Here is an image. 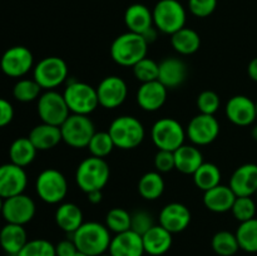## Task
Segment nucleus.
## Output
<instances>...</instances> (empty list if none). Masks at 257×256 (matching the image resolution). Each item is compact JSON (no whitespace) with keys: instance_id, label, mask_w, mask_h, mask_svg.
Segmentation results:
<instances>
[{"instance_id":"obj_18","label":"nucleus","mask_w":257,"mask_h":256,"mask_svg":"<svg viewBox=\"0 0 257 256\" xmlns=\"http://www.w3.org/2000/svg\"><path fill=\"white\" fill-rule=\"evenodd\" d=\"M191 218L192 215L187 206L180 202H171L161 210L160 225L171 233H178L190 226Z\"/></svg>"},{"instance_id":"obj_52","label":"nucleus","mask_w":257,"mask_h":256,"mask_svg":"<svg viewBox=\"0 0 257 256\" xmlns=\"http://www.w3.org/2000/svg\"><path fill=\"white\" fill-rule=\"evenodd\" d=\"M3 203H4V198L0 196V215H2V210H3Z\"/></svg>"},{"instance_id":"obj_24","label":"nucleus","mask_w":257,"mask_h":256,"mask_svg":"<svg viewBox=\"0 0 257 256\" xmlns=\"http://www.w3.org/2000/svg\"><path fill=\"white\" fill-rule=\"evenodd\" d=\"M236 197L230 186L218 185L203 193V205L206 208L216 213H225L231 211Z\"/></svg>"},{"instance_id":"obj_37","label":"nucleus","mask_w":257,"mask_h":256,"mask_svg":"<svg viewBox=\"0 0 257 256\" xmlns=\"http://www.w3.org/2000/svg\"><path fill=\"white\" fill-rule=\"evenodd\" d=\"M114 147V142L107 131V132H95L87 148L93 157L105 158L112 153Z\"/></svg>"},{"instance_id":"obj_40","label":"nucleus","mask_w":257,"mask_h":256,"mask_svg":"<svg viewBox=\"0 0 257 256\" xmlns=\"http://www.w3.org/2000/svg\"><path fill=\"white\" fill-rule=\"evenodd\" d=\"M18 256H57L55 245L45 238H34L25 243Z\"/></svg>"},{"instance_id":"obj_42","label":"nucleus","mask_w":257,"mask_h":256,"mask_svg":"<svg viewBox=\"0 0 257 256\" xmlns=\"http://www.w3.org/2000/svg\"><path fill=\"white\" fill-rule=\"evenodd\" d=\"M196 103H197V108L200 113L215 115V113L220 108L221 99L220 95L216 92H213V90H203V92L198 94L197 102Z\"/></svg>"},{"instance_id":"obj_16","label":"nucleus","mask_w":257,"mask_h":256,"mask_svg":"<svg viewBox=\"0 0 257 256\" xmlns=\"http://www.w3.org/2000/svg\"><path fill=\"white\" fill-rule=\"evenodd\" d=\"M225 113L227 119L235 125L247 127L256 120V103L247 95H233L226 103Z\"/></svg>"},{"instance_id":"obj_54","label":"nucleus","mask_w":257,"mask_h":256,"mask_svg":"<svg viewBox=\"0 0 257 256\" xmlns=\"http://www.w3.org/2000/svg\"><path fill=\"white\" fill-rule=\"evenodd\" d=\"M99 256H110V255H109V253L105 252V253H103V255H99Z\"/></svg>"},{"instance_id":"obj_34","label":"nucleus","mask_w":257,"mask_h":256,"mask_svg":"<svg viewBox=\"0 0 257 256\" xmlns=\"http://www.w3.org/2000/svg\"><path fill=\"white\" fill-rule=\"evenodd\" d=\"M236 237H237L240 250H243L248 253L257 252V218L253 217L251 220L240 222L237 230H236Z\"/></svg>"},{"instance_id":"obj_48","label":"nucleus","mask_w":257,"mask_h":256,"mask_svg":"<svg viewBox=\"0 0 257 256\" xmlns=\"http://www.w3.org/2000/svg\"><path fill=\"white\" fill-rule=\"evenodd\" d=\"M247 74L248 77H250V79H252L253 82L257 83V57L253 58V59L248 63Z\"/></svg>"},{"instance_id":"obj_21","label":"nucleus","mask_w":257,"mask_h":256,"mask_svg":"<svg viewBox=\"0 0 257 256\" xmlns=\"http://www.w3.org/2000/svg\"><path fill=\"white\" fill-rule=\"evenodd\" d=\"M167 93L168 89L160 80L142 83L138 88L137 103L146 112H156L166 103Z\"/></svg>"},{"instance_id":"obj_41","label":"nucleus","mask_w":257,"mask_h":256,"mask_svg":"<svg viewBox=\"0 0 257 256\" xmlns=\"http://www.w3.org/2000/svg\"><path fill=\"white\" fill-rule=\"evenodd\" d=\"M233 217L238 222H245V221L251 220L256 215V203L252 197L243 196V197H236L233 202L232 208H231Z\"/></svg>"},{"instance_id":"obj_7","label":"nucleus","mask_w":257,"mask_h":256,"mask_svg":"<svg viewBox=\"0 0 257 256\" xmlns=\"http://www.w3.org/2000/svg\"><path fill=\"white\" fill-rule=\"evenodd\" d=\"M151 137L153 143L158 150L172 151L175 152L177 148L185 145L187 137L183 125L175 118L165 117L156 120L151 130Z\"/></svg>"},{"instance_id":"obj_46","label":"nucleus","mask_w":257,"mask_h":256,"mask_svg":"<svg viewBox=\"0 0 257 256\" xmlns=\"http://www.w3.org/2000/svg\"><path fill=\"white\" fill-rule=\"evenodd\" d=\"M14 118V108L9 100L0 98V128L9 124Z\"/></svg>"},{"instance_id":"obj_31","label":"nucleus","mask_w":257,"mask_h":256,"mask_svg":"<svg viewBox=\"0 0 257 256\" xmlns=\"http://www.w3.org/2000/svg\"><path fill=\"white\" fill-rule=\"evenodd\" d=\"M38 150L33 145L29 137H19L9 147L10 162L20 167H27L35 160Z\"/></svg>"},{"instance_id":"obj_20","label":"nucleus","mask_w":257,"mask_h":256,"mask_svg":"<svg viewBox=\"0 0 257 256\" xmlns=\"http://www.w3.org/2000/svg\"><path fill=\"white\" fill-rule=\"evenodd\" d=\"M108 253L110 256H143L146 252L142 236L132 230L115 233L110 241Z\"/></svg>"},{"instance_id":"obj_36","label":"nucleus","mask_w":257,"mask_h":256,"mask_svg":"<svg viewBox=\"0 0 257 256\" xmlns=\"http://www.w3.org/2000/svg\"><path fill=\"white\" fill-rule=\"evenodd\" d=\"M42 94V87L34 79L23 78L14 84L13 97L22 103H29L38 99Z\"/></svg>"},{"instance_id":"obj_55","label":"nucleus","mask_w":257,"mask_h":256,"mask_svg":"<svg viewBox=\"0 0 257 256\" xmlns=\"http://www.w3.org/2000/svg\"><path fill=\"white\" fill-rule=\"evenodd\" d=\"M256 120H257V100H256Z\"/></svg>"},{"instance_id":"obj_22","label":"nucleus","mask_w":257,"mask_h":256,"mask_svg":"<svg viewBox=\"0 0 257 256\" xmlns=\"http://www.w3.org/2000/svg\"><path fill=\"white\" fill-rule=\"evenodd\" d=\"M187 73V65L182 59L176 57H167L160 63L158 80L167 89H175L185 83Z\"/></svg>"},{"instance_id":"obj_57","label":"nucleus","mask_w":257,"mask_h":256,"mask_svg":"<svg viewBox=\"0 0 257 256\" xmlns=\"http://www.w3.org/2000/svg\"><path fill=\"white\" fill-rule=\"evenodd\" d=\"M0 228H2V227H0Z\"/></svg>"},{"instance_id":"obj_9","label":"nucleus","mask_w":257,"mask_h":256,"mask_svg":"<svg viewBox=\"0 0 257 256\" xmlns=\"http://www.w3.org/2000/svg\"><path fill=\"white\" fill-rule=\"evenodd\" d=\"M33 79L42 89L53 90L68 79V65L59 57H45L33 68Z\"/></svg>"},{"instance_id":"obj_10","label":"nucleus","mask_w":257,"mask_h":256,"mask_svg":"<svg viewBox=\"0 0 257 256\" xmlns=\"http://www.w3.org/2000/svg\"><path fill=\"white\" fill-rule=\"evenodd\" d=\"M62 140L72 148H85L95 133L94 123L88 115L70 114L60 125Z\"/></svg>"},{"instance_id":"obj_12","label":"nucleus","mask_w":257,"mask_h":256,"mask_svg":"<svg viewBox=\"0 0 257 256\" xmlns=\"http://www.w3.org/2000/svg\"><path fill=\"white\" fill-rule=\"evenodd\" d=\"M34 68V57L29 48L15 45L3 53L0 69L10 78H22Z\"/></svg>"},{"instance_id":"obj_53","label":"nucleus","mask_w":257,"mask_h":256,"mask_svg":"<svg viewBox=\"0 0 257 256\" xmlns=\"http://www.w3.org/2000/svg\"><path fill=\"white\" fill-rule=\"evenodd\" d=\"M74 256H88V255H85V253H83V252H80V251H78V252L75 253Z\"/></svg>"},{"instance_id":"obj_1","label":"nucleus","mask_w":257,"mask_h":256,"mask_svg":"<svg viewBox=\"0 0 257 256\" xmlns=\"http://www.w3.org/2000/svg\"><path fill=\"white\" fill-rule=\"evenodd\" d=\"M78 251L88 256H99L108 251L112 241L110 231L103 223L89 221L84 222L70 235Z\"/></svg>"},{"instance_id":"obj_6","label":"nucleus","mask_w":257,"mask_h":256,"mask_svg":"<svg viewBox=\"0 0 257 256\" xmlns=\"http://www.w3.org/2000/svg\"><path fill=\"white\" fill-rule=\"evenodd\" d=\"M63 95L73 114L89 115L99 105L97 88L79 80L68 82Z\"/></svg>"},{"instance_id":"obj_5","label":"nucleus","mask_w":257,"mask_h":256,"mask_svg":"<svg viewBox=\"0 0 257 256\" xmlns=\"http://www.w3.org/2000/svg\"><path fill=\"white\" fill-rule=\"evenodd\" d=\"M153 25L158 32L172 35L186 27L187 12L178 0H160L152 10Z\"/></svg>"},{"instance_id":"obj_26","label":"nucleus","mask_w":257,"mask_h":256,"mask_svg":"<svg viewBox=\"0 0 257 256\" xmlns=\"http://www.w3.org/2000/svg\"><path fill=\"white\" fill-rule=\"evenodd\" d=\"M124 24L128 28V32L143 34L150 28L155 27L152 10L141 3L130 5L124 12Z\"/></svg>"},{"instance_id":"obj_44","label":"nucleus","mask_w":257,"mask_h":256,"mask_svg":"<svg viewBox=\"0 0 257 256\" xmlns=\"http://www.w3.org/2000/svg\"><path fill=\"white\" fill-rule=\"evenodd\" d=\"M217 8V0H188V10L197 18H207Z\"/></svg>"},{"instance_id":"obj_25","label":"nucleus","mask_w":257,"mask_h":256,"mask_svg":"<svg viewBox=\"0 0 257 256\" xmlns=\"http://www.w3.org/2000/svg\"><path fill=\"white\" fill-rule=\"evenodd\" d=\"M28 241L24 226L7 222L0 228V247L9 256H18Z\"/></svg>"},{"instance_id":"obj_45","label":"nucleus","mask_w":257,"mask_h":256,"mask_svg":"<svg viewBox=\"0 0 257 256\" xmlns=\"http://www.w3.org/2000/svg\"><path fill=\"white\" fill-rule=\"evenodd\" d=\"M155 168L160 173H167L175 170V153L172 151L158 150L155 156Z\"/></svg>"},{"instance_id":"obj_43","label":"nucleus","mask_w":257,"mask_h":256,"mask_svg":"<svg viewBox=\"0 0 257 256\" xmlns=\"http://www.w3.org/2000/svg\"><path fill=\"white\" fill-rule=\"evenodd\" d=\"M155 225L156 223L155 220H153V216L147 211L140 210L131 213V230L140 233L141 236L145 235Z\"/></svg>"},{"instance_id":"obj_15","label":"nucleus","mask_w":257,"mask_h":256,"mask_svg":"<svg viewBox=\"0 0 257 256\" xmlns=\"http://www.w3.org/2000/svg\"><path fill=\"white\" fill-rule=\"evenodd\" d=\"M97 94L99 105L105 109H114L122 105L127 99V83L118 75H108L98 84Z\"/></svg>"},{"instance_id":"obj_56","label":"nucleus","mask_w":257,"mask_h":256,"mask_svg":"<svg viewBox=\"0 0 257 256\" xmlns=\"http://www.w3.org/2000/svg\"><path fill=\"white\" fill-rule=\"evenodd\" d=\"M255 195H256V197H257V191H256V193H255Z\"/></svg>"},{"instance_id":"obj_19","label":"nucleus","mask_w":257,"mask_h":256,"mask_svg":"<svg viewBox=\"0 0 257 256\" xmlns=\"http://www.w3.org/2000/svg\"><path fill=\"white\" fill-rule=\"evenodd\" d=\"M231 190L237 197H252L257 191V165L245 163L233 171L230 178Z\"/></svg>"},{"instance_id":"obj_38","label":"nucleus","mask_w":257,"mask_h":256,"mask_svg":"<svg viewBox=\"0 0 257 256\" xmlns=\"http://www.w3.org/2000/svg\"><path fill=\"white\" fill-rule=\"evenodd\" d=\"M105 226L110 232L114 233L131 230V213L124 208H112L105 216Z\"/></svg>"},{"instance_id":"obj_28","label":"nucleus","mask_w":257,"mask_h":256,"mask_svg":"<svg viewBox=\"0 0 257 256\" xmlns=\"http://www.w3.org/2000/svg\"><path fill=\"white\" fill-rule=\"evenodd\" d=\"M55 222L68 235L74 233L84 223L83 212L78 205L73 202H64L55 211Z\"/></svg>"},{"instance_id":"obj_3","label":"nucleus","mask_w":257,"mask_h":256,"mask_svg":"<svg viewBox=\"0 0 257 256\" xmlns=\"http://www.w3.org/2000/svg\"><path fill=\"white\" fill-rule=\"evenodd\" d=\"M110 177L109 165L104 158H85L78 165L75 171V182L83 192L88 193L105 187Z\"/></svg>"},{"instance_id":"obj_32","label":"nucleus","mask_w":257,"mask_h":256,"mask_svg":"<svg viewBox=\"0 0 257 256\" xmlns=\"http://www.w3.org/2000/svg\"><path fill=\"white\" fill-rule=\"evenodd\" d=\"M165 180L157 171L145 173L138 182V192L145 200L155 201L165 192Z\"/></svg>"},{"instance_id":"obj_49","label":"nucleus","mask_w":257,"mask_h":256,"mask_svg":"<svg viewBox=\"0 0 257 256\" xmlns=\"http://www.w3.org/2000/svg\"><path fill=\"white\" fill-rule=\"evenodd\" d=\"M157 33H158L157 28L152 27V28H150L147 32L143 33L142 35H143V38L146 39V42H147L148 44H151V43L156 42V39H157Z\"/></svg>"},{"instance_id":"obj_4","label":"nucleus","mask_w":257,"mask_h":256,"mask_svg":"<svg viewBox=\"0 0 257 256\" xmlns=\"http://www.w3.org/2000/svg\"><path fill=\"white\" fill-rule=\"evenodd\" d=\"M108 133L115 147L124 151L137 148L146 136L142 122L133 115H119L113 119L108 128Z\"/></svg>"},{"instance_id":"obj_2","label":"nucleus","mask_w":257,"mask_h":256,"mask_svg":"<svg viewBox=\"0 0 257 256\" xmlns=\"http://www.w3.org/2000/svg\"><path fill=\"white\" fill-rule=\"evenodd\" d=\"M148 43L142 34L127 32L118 35L110 45V57L120 67H135L147 57Z\"/></svg>"},{"instance_id":"obj_27","label":"nucleus","mask_w":257,"mask_h":256,"mask_svg":"<svg viewBox=\"0 0 257 256\" xmlns=\"http://www.w3.org/2000/svg\"><path fill=\"white\" fill-rule=\"evenodd\" d=\"M29 140L35 146L38 151H49L57 147L62 142V132L60 127L48 123H40L35 125L29 133Z\"/></svg>"},{"instance_id":"obj_17","label":"nucleus","mask_w":257,"mask_h":256,"mask_svg":"<svg viewBox=\"0 0 257 256\" xmlns=\"http://www.w3.org/2000/svg\"><path fill=\"white\" fill-rule=\"evenodd\" d=\"M27 185L28 175L24 168L12 162L0 166V196L4 200L24 193Z\"/></svg>"},{"instance_id":"obj_29","label":"nucleus","mask_w":257,"mask_h":256,"mask_svg":"<svg viewBox=\"0 0 257 256\" xmlns=\"http://www.w3.org/2000/svg\"><path fill=\"white\" fill-rule=\"evenodd\" d=\"M173 153L176 170L183 175H193L203 163L202 152L196 146L182 145Z\"/></svg>"},{"instance_id":"obj_14","label":"nucleus","mask_w":257,"mask_h":256,"mask_svg":"<svg viewBox=\"0 0 257 256\" xmlns=\"http://www.w3.org/2000/svg\"><path fill=\"white\" fill-rule=\"evenodd\" d=\"M186 135L195 146L211 145L220 135V123L215 115H195L186 128Z\"/></svg>"},{"instance_id":"obj_47","label":"nucleus","mask_w":257,"mask_h":256,"mask_svg":"<svg viewBox=\"0 0 257 256\" xmlns=\"http://www.w3.org/2000/svg\"><path fill=\"white\" fill-rule=\"evenodd\" d=\"M55 252H57V256H74L78 252V248L73 238L70 237L59 241L55 245Z\"/></svg>"},{"instance_id":"obj_50","label":"nucleus","mask_w":257,"mask_h":256,"mask_svg":"<svg viewBox=\"0 0 257 256\" xmlns=\"http://www.w3.org/2000/svg\"><path fill=\"white\" fill-rule=\"evenodd\" d=\"M87 197H88V201H89L90 203H93V205H97V203H99L103 198L102 191L97 190V191H92V192H88Z\"/></svg>"},{"instance_id":"obj_8","label":"nucleus","mask_w":257,"mask_h":256,"mask_svg":"<svg viewBox=\"0 0 257 256\" xmlns=\"http://www.w3.org/2000/svg\"><path fill=\"white\" fill-rule=\"evenodd\" d=\"M35 190L40 200L49 205H57L68 193V182L65 176L55 168H47L38 175Z\"/></svg>"},{"instance_id":"obj_33","label":"nucleus","mask_w":257,"mask_h":256,"mask_svg":"<svg viewBox=\"0 0 257 256\" xmlns=\"http://www.w3.org/2000/svg\"><path fill=\"white\" fill-rule=\"evenodd\" d=\"M192 176L195 185L203 192L220 185L221 177H222L220 168L215 163L208 162H203Z\"/></svg>"},{"instance_id":"obj_39","label":"nucleus","mask_w":257,"mask_h":256,"mask_svg":"<svg viewBox=\"0 0 257 256\" xmlns=\"http://www.w3.org/2000/svg\"><path fill=\"white\" fill-rule=\"evenodd\" d=\"M158 73H160V64L148 57L143 58L133 67V74L141 83L158 80Z\"/></svg>"},{"instance_id":"obj_30","label":"nucleus","mask_w":257,"mask_h":256,"mask_svg":"<svg viewBox=\"0 0 257 256\" xmlns=\"http://www.w3.org/2000/svg\"><path fill=\"white\" fill-rule=\"evenodd\" d=\"M171 44L178 54L191 55L200 49L201 38L196 30L185 27L171 35Z\"/></svg>"},{"instance_id":"obj_23","label":"nucleus","mask_w":257,"mask_h":256,"mask_svg":"<svg viewBox=\"0 0 257 256\" xmlns=\"http://www.w3.org/2000/svg\"><path fill=\"white\" fill-rule=\"evenodd\" d=\"M173 233L166 230L161 225H155L142 235L145 252L151 256H162L172 247Z\"/></svg>"},{"instance_id":"obj_51","label":"nucleus","mask_w":257,"mask_h":256,"mask_svg":"<svg viewBox=\"0 0 257 256\" xmlns=\"http://www.w3.org/2000/svg\"><path fill=\"white\" fill-rule=\"evenodd\" d=\"M251 136H252L253 140H255L257 142V124L253 125L252 130H251Z\"/></svg>"},{"instance_id":"obj_13","label":"nucleus","mask_w":257,"mask_h":256,"mask_svg":"<svg viewBox=\"0 0 257 256\" xmlns=\"http://www.w3.org/2000/svg\"><path fill=\"white\" fill-rule=\"evenodd\" d=\"M37 206L30 196L20 193L13 197L5 198L3 203L2 216L8 223L27 225L34 218Z\"/></svg>"},{"instance_id":"obj_35","label":"nucleus","mask_w":257,"mask_h":256,"mask_svg":"<svg viewBox=\"0 0 257 256\" xmlns=\"http://www.w3.org/2000/svg\"><path fill=\"white\" fill-rule=\"evenodd\" d=\"M211 245H212V250L218 256H233L240 250L236 233L226 230L216 232L211 241Z\"/></svg>"},{"instance_id":"obj_11","label":"nucleus","mask_w":257,"mask_h":256,"mask_svg":"<svg viewBox=\"0 0 257 256\" xmlns=\"http://www.w3.org/2000/svg\"><path fill=\"white\" fill-rule=\"evenodd\" d=\"M37 109L38 115L43 123L58 125V127H60L70 115V110L63 93L54 89L45 90L40 94V97L38 98Z\"/></svg>"}]
</instances>
